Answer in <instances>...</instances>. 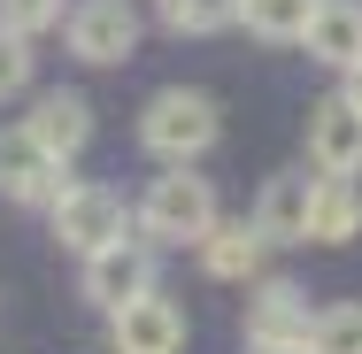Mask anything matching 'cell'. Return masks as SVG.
Instances as JSON below:
<instances>
[{
    "label": "cell",
    "instance_id": "cell-12",
    "mask_svg": "<svg viewBox=\"0 0 362 354\" xmlns=\"http://www.w3.org/2000/svg\"><path fill=\"white\" fill-rule=\"evenodd\" d=\"M23 131L47 146L54 162H70V154H85V139H93V108H85V93H47Z\"/></svg>",
    "mask_w": 362,
    "mask_h": 354
},
{
    "label": "cell",
    "instance_id": "cell-15",
    "mask_svg": "<svg viewBox=\"0 0 362 354\" xmlns=\"http://www.w3.org/2000/svg\"><path fill=\"white\" fill-rule=\"evenodd\" d=\"M308 16H316V0H239V23L270 47H293L308 31Z\"/></svg>",
    "mask_w": 362,
    "mask_h": 354
},
{
    "label": "cell",
    "instance_id": "cell-5",
    "mask_svg": "<svg viewBox=\"0 0 362 354\" xmlns=\"http://www.w3.org/2000/svg\"><path fill=\"white\" fill-rule=\"evenodd\" d=\"M0 193L23 201V208H54V201L70 193V177H62V162L31 139V131H0Z\"/></svg>",
    "mask_w": 362,
    "mask_h": 354
},
{
    "label": "cell",
    "instance_id": "cell-20",
    "mask_svg": "<svg viewBox=\"0 0 362 354\" xmlns=\"http://www.w3.org/2000/svg\"><path fill=\"white\" fill-rule=\"evenodd\" d=\"M247 354H308V339H286V347H247Z\"/></svg>",
    "mask_w": 362,
    "mask_h": 354
},
{
    "label": "cell",
    "instance_id": "cell-13",
    "mask_svg": "<svg viewBox=\"0 0 362 354\" xmlns=\"http://www.w3.org/2000/svg\"><path fill=\"white\" fill-rule=\"evenodd\" d=\"M355 231H362V185H355V177H316L308 239H316V247H347Z\"/></svg>",
    "mask_w": 362,
    "mask_h": 354
},
{
    "label": "cell",
    "instance_id": "cell-1",
    "mask_svg": "<svg viewBox=\"0 0 362 354\" xmlns=\"http://www.w3.org/2000/svg\"><path fill=\"white\" fill-rule=\"evenodd\" d=\"M216 100L209 93H185V85H170V93H154L146 100V116H139V139L146 154H162L170 170H185V162H201L209 146H216Z\"/></svg>",
    "mask_w": 362,
    "mask_h": 354
},
{
    "label": "cell",
    "instance_id": "cell-11",
    "mask_svg": "<svg viewBox=\"0 0 362 354\" xmlns=\"http://www.w3.org/2000/svg\"><path fill=\"white\" fill-rule=\"evenodd\" d=\"M300 47H308L324 70H355V62H362V8H355V0H316Z\"/></svg>",
    "mask_w": 362,
    "mask_h": 354
},
{
    "label": "cell",
    "instance_id": "cell-2",
    "mask_svg": "<svg viewBox=\"0 0 362 354\" xmlns=\"http://www.w3.org/2000/svg\"><path fill=\"white\" fill-rule=\"evenodd\" d=\"M139 231L146 239H209L216 231V193H209V177H193V170H170V177H154L139 201Z\"/></svg>",
    "mask_w": 362,
    "mask_h": 354
},
{
    "label": "cell",
    "instance_id": "cell-18",
    "mask_svg": "<svg viewBox=\"0 0 362 354\" xmlns=\"http://www.w3.org/2000/svg\"><path fill=\"white\" fill-rule=\"evenodd\" d=\"M47 23H62V0H0V31L31 39V31H47Z\"/></svg>",
    "mask_w": 362,
    "mask_h": 354
},
{
    "label": "cell",
    "instance_id": "cell-7",
    "mask_svg": "<svg viewBox=\"0 0 362 354\" xmlns=\"http://www.w3.org/2000/svg\"><path fill=\"white\" fill-rule=\"evenodd\" d=\"M139 293H154V247L116 239V247L85 254V300H100V308L116 316V308H124V300H139Z\"/></svg>",
    "mask_w": 362,
    "mask_h": 354
},
{
    "label": "cell",
    "instance_id": "cell-14",
    "mask_svg": "<svg viewBox=\"0 0 362 354\" xmlns=\"http://www.w3.org/2000/svg\"><path fill=\"white\" fill-rule=\"evenodd\" d=\"M255 262H262V239H255V223H216L209 239H201V270L223 285L255 278Z\"/></svg>",
    "mask_w": 362,
    "mask_h": 354
},
{
    "label": "cell",
    "instance_id": "cell-19",
    "mask_svg": "<svg viewBox=\"0 0 362 354\" xmlns=\"http://www.w3.org/2000/svg\"><path fill=\"white\" fill-rule=\"evenodd\" d=\"M23 85H31V39L0 31V100H8V93H23Z\"/></svg>",
    "mask_w": 362,
    "mask_h": 354
},
{
    "label": "cell",
    "instance_id": "cell-8",
    "mask_svg": "<svg viewBox=\"0 0 362 354\" xmlns=\"http://www.w3.org/2000/svg\"><path fill=\"white\" fill-rule=\"evenodd\" d=\"M308 162H316L324 177H355L362 170V108L347 93L308 108Z\"/></svg>",
    "mask_w": 362,
    "mask_h": 354
},
{
    "label": "cell",
    "instance_id": "cell-10",
    "mask_svg": "<svg viewBox=\"0 0 362 354\" xmlns=\"http://www.w3.org/2000/svg\"><path fill=\"white\" fill-rule=\"evenodd\" d=\"M308 201H316V177H270L262 201H255V239L262 247H300L308 239Z\"/></svg>",
    "mask_w": 362,
    "mask_h": 354
},
{
    "label": "cell",
    "instance_id": "cell-4",
    "mask_svg": "<svg viewBox=\"0 0 362 354\" xmlns=\"http://www.w3.org/2000/svg\"><path fill=\"white\" fill-rule=\"evenodd\" d=\"M124 193H108V185H70L62 201H54V239L70 247V254H100V247H116L124 239Z\"/></svg>",
    "mask_w": 362,
    "mask_h": 354
},
{
    "label": "cell",
    "instance_id": "cell-9",
    "mask_svg": "<svg viewBox=\"0 0 362 354\" xmlns=\"http://www.w3.org/2000/svg\"><path fill=\"white\" fill-rule=\"evenodd\" d=\"M286 339H308V293L270 278L247 300V347H286Z\"/></svg>",
    "mask_w": 362,
    "mask_h": 354
},
{
    "label": "cell",
    "instance_id": "cell-3",
    "mask_svg": "<svg viewBox=\"0 0 362 354\" xmlns=\"http://www.w3.org/2000/svg\"><path fill=\"white\" fill-rule=\"evenodd\" d=\"M70 54L108 70V62H132L139 54V8L132 0H77L70 8Z\"/></svg>",
    "mask_w": 362,
    "mask_h": 354
},
{
    "label": "cell",
    "instance_id": "cell-16",
    "mask_svg": "<svg viewBox=\"0 0 362 354\" xmlns=\"http://www.w3.org/2000/svg\"><path fill=\"white\" fill-rule=\"evenodd\" d=\"M308 354H362V308H355V300L308 316Z\"/></svg>",
    "mask_w": 362,
    "mask_h": 354
},
{
    "label": "cell",
    "instance_id": "cell-6",
    "mask_svg": "<svg viewBox=\"0 0 362 354\" xmlns=\"http://www.w3.org/2000/svg\"><path fill=\"white\" fill-rule=\"evenodd\" d=\"M108 347L116 354H177L185 347V308L162 300V293H139L108 316Z\"/></svg>",
    "mask_w": 362,
    "mask_h": 354
},
{
    "label": "cell",
    "instance_id": "cell-17",
    "mask_svg": "<svg viewBox=\"0 0 362 354\" xmlns=\"http://www.w3.org/2000/svg\"><path fill=\"white\" fill-rule=\"evenodd\" d=\"M162 23L170 31H223V23H239V0H162Z\"/></svg>",
    "mask_w": 362,
    "mask_h": 354
},
{
    "label": "cell",
    "instance_id": "cell-21",
    "mask_svg": "<svg viewBox=\"0 0 362 354\" xmlns=\"http://www.w3.org/2000/svg\"><path fill=\"white\" fill-rule=\"evenodd\" d=\"M347 100H355V108H362V62H355V70H347Z\"/></svg>",
    "mask_w": 362,
    "mask_h": 354
}]
</instances>
